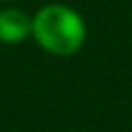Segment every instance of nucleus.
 I'll return each instance as SVG.
<instances>
[{
  "instance_id": "7ed1b4c3",
  "label": "nucleus",
  "mask_w": 132,
  "mask_h": 132,
  "mask_svg": "<svg viewBox=\"0 0 132 132\" xmlns=\"http://www.w3.org/2000/svg\"><path fill=\"white\" fill-rule=\"evenodd\" d=\"M0 2H14V0H0Z\"/></svg>"
},
{
  "instance_id": "f257e3e1",
  "label": "nucleus",
  "mask_w": 132,
  "mask_h": 132,
  "mask_svg": "<svg viewBox=\"0 0 132 132\" xmlns=\"http://www.w3.org/2000/svg\"><path fill=\"white\" fill-rule=\"evenodd\" d=\"M86 35L88 28L84 16L70 5L51 2L39 7L32 16V39L42 51L51 56H74L84 46Z\"/></svg>"
},
{
  "instance_id": "f03ea898",
  "label": "nucleus",
  "mask_w": 132,
  "mask_h": 132,
  "mask_svg": "<svg viewBox=\"0 0 132 132\" xmlns=\"http://www.w3.org/2000/svg\"><path fill=\"white\" fill-rule=\"evenodd\" d=\"M32 37V16L16 7L0 9V42L2 44H21Z\"/></svg>"
}]
</instances>
